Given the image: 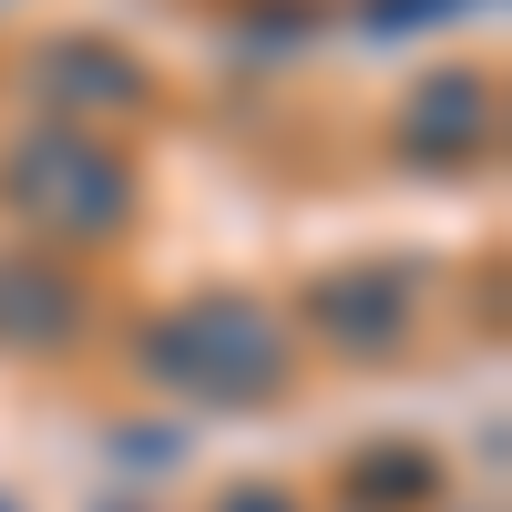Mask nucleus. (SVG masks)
Returning <instances> with one entry per match:
<instances>
[{
    "label": "nucleus",
    "mask_w": 512,
    "mask_h": 512,
    "mask_svg": "<svg viewBox=\"0 0 512 512\" xmlns=\"http://www.w3.org/2000/svg\"><path fill=\"white\" fill-rule=\"evenodd\" d=\"M93 328V287H82L62 256H31V246H0V349L41 359V349H72Z\"/></svg>",
    "instance_id": "obj_4"
},
{
    "label": "nucleus",
    "mask_w": 512,
    "mask_h": 512,
    "mask_svg": "<svg viewBox=\"0 0 512 512\" xmlns=\"http://www.w3.org/2000/svg\"><path fill=\"white\" fill-rule=\"evenodd\" d=\"M113 451H123V461H175V451H185V431H144V420H123Z\"/></svg>",
    "instance_id": "obj_9"
},
{
    "label": "nucleus",
    "mask_w": 512,
    "mask_h": 512,
    "mask_svg": "<svg viewBox=\"0 0 512 512\" xmlns=\"http://www.w3.org/2000/svg\"><path fill=\"white\" fill-rule=\"evenodd\" d=\"M451 11H482V0H369V31H431Z\"/></svg>",
    "instance_id": "obj_8"
},
{
    "label": "nucleus",
    "mask_w": 512,
    "mask_h": 512,
    "mask_svg": "<svg viewBox=\"0 0 512 512\" xmlns=\"http://www.w3.org/2000/svg\"><path fill=\"white\" fill-rule=\"evenodd\" d=\"M0 512H21V502H11V492H0Z\"/></svg>",
    "instance_id": "obj_11"
},
{
    "label": "nucleus",
    "mask_w": 512,
    "mask_h": 512,
    "mask_svg": "<svg viewBox=\"0 0 512 512\" xmlns=\"http://www.w3.org/2000/svg\"><path fill=\"white\" fill-rule=\"evenodd\" d=\"M431 492H441V461L410 451V441L349 461V502H359V512H410V502H431Z\"/></svg>",
    "instance_id": "obj_7"
},
{
    "label": "nucleus",
    "mask_w": 512,
    "mask_h": 512,
    "mask_svg": "<svg viewBox=\"0 0 512 512\" xmlns=\"http://www.w3.org/2000/svg\"><path fill=\"white\" fill-rule=\"evenodd\" d=\"M482 144H492V82L482 72L410 82V103H400V154L410 164H472Z\"/></svg>",
    "instance_id": "obj_6"
},
{
    "label": "nucleus",
    "mask_w": 512,
    "mask_h": 512,
    "mask_svg": "<svg viewBox=\"0 0 512 512\" xmlns=\"http://www.w3.org/2000/svg\"><path fill=\"white\" fill-rule=\"evenodd\" d=\"M134 369L205 410H267L287 390V318H267L256 297H195L134 338Z\"/></svg>",
    "instance_id": "obj_1"
},
{
    "label": "nucleus",
    "mask_w": 512,
    "mask_h": 512,
    "mask_svg": "<svg viewBox=\"0 0 512 512\" xmlns=\"http://www.w3.org/2000/svg\"><path fill=\"white\" fill-rule=\"evenodd\" d=\"M410 267H390V256H359V267H328V277H308V338L318 349H338V359H390L400 338H410Z\"/></svg>",
    "instance_id": "obj_3"
},
{
    "label": "nucleus",
    "mask_w": 512,
    "mask_h": 512,
    "mask_svg": "<svg viewBox=\"0 0 512 512\" xmlns=\"http://www.w3.org/2000/svg\"><path fill=\"white\" fill-rule=\"evenodd\" d=\"M31 93L82 134V123H123V113H144V72L123 62L113 41H82V31H72V41H41V52H31Z\"/></svg>",
    "instance_id": "obj_5"
},
{
    "label": "nucleus",
    "mask_w": 512,
    "mask_h": 512,
    "mask_svg": "<svg viewBox=\"0 0 512 512\" xmlns=\"http://www.w3.org/2000/svg\"><path fill=\"white\" fill-rule=\"evenodd\" d=\"M226 512H297L277 482H246V492H226Z\"/></svg>",
    "instance_id": "obj_10"
},
{
    "label": "nucleus",
    "mask_w": 512,
    "mask_h": 512,
    "mask_svg": "<svg viewBox=\"0 0 512 512\" xmlns=\"http://www.w3.org/2000/svg\"><path fill=\"white\" fill-rule=\"evenodd\" d=\"M0 205L52 236V246H113L134 226V164H123L103 134H72V123H41L0 154Z\"/></svg>",
    "instance_id": "obj_2"
}]
</instances>
